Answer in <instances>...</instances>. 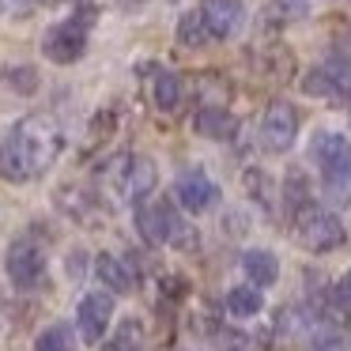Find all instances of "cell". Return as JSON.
Segmentation results:
<instances>
[{"instance_id": "6da1fadb", "label": "cell", "mask_w": 351, "mask_h": 351, "mask_svg": "<svg viewBox=\"0 0 351 351\" xmlns=\"http://www.w3.org/2000/svg\"><path fill=\"white\" fill-rule=\"evenodd\" d=\"M57 152H61V132L46 117H27L0 144V178L16 185L31 182L57 159Z\"/></svg>"}, {"instance_id": "5b68a950", "label": "cell", "mask_w": 351, "mask_h": 351, "mask_svg": "<svg viewBox=\"0 0 351 351\" xmlns=\"http://www.w3.org/2000/svg\"><path fill=\"white\" fill-rule=\"evenodd\" d=\"M4 272H8L12 287L19 291H34L46 283V257L31 238H19L8 245V261H4Z\"/></svg>"}, {"instance_id": "ba28073f", "label": "cell", "mask_w": 351, "mask_h": 351, "mask_svg": "<svg viewBox=\"0 0 351 351\" xmlns=\"http://www.w3.org/2000/svg\"><path fill=\"white\" fill-rule=\"evenodd\" d=\"M174 193H178V204H182L185 212H208V208L219 200V189H215V182L208 178V170H200V167L182 170V174H178Z\"/></svg>"}, {"instance_id": "ffe728a7", "label": "cell", "mask_w": 351, "mask_h": 351, "mask_svg": "<svg viewBox=\"0 0 351 351\" xmlns=\"http://www.w3.org/2000/svg\"><path fill=\"white\" fill-rule=\"evenodd\" d=\"M302 91L310 95V99H340V87H336V80L325 72V64H317V69H310L302 76Z\"/></svg>"}, {"instance_id": "8fae6325", "label": "cell", "mask_w": 351, "mask_h": 351, "mask_svg": "<svg viewBox=\"0 0 351 351\" xmlns=\"http://www.w3.org/2000/svg\"><path fill=\"white\" fill-rule=\"evenodd\" d=\"M193 129L204 140H234L238 132V117L223 106H200L197 117H193Z\"/></svg>"}, {"instance_id": "e0dca14e", "label": "cell", "mask_w": 351, "mask_h": 351, "mask_svg": "<svg viewBox=\"0 0 351 351\" xmlns=\"http://www.w3.org/2000/svg\"><path fill=\"white\" fill-rule=\"evenodd\" d=\"M178 42L189 46V49H200V46H208V42H215L212 31H208V23H204V16H200V8L185 12V16L178 19Z\"/></svg>"}, {"instance_id": "f546056e", "label": "cell", "mask_w": 351, "mask_h": 351, "mask_svg": "<svg viewBox=\"0 0 351 351\" xmlns=\"http://www.w3.org/2000/svg\"><path fill=\"white\" fill-rule=\"evenodd\" d=\"M117 4H121V8H129V12H132V8H140V4H147V0H117Z\"/></svg>"}, {"instance_id": "cb8c5ba5", "label": "cell", "mask_w": 351, "mask_h": 351, "mask_svg": "<svg viewBox=\"0 0 351 351\" xmlns=\"http://www.w3.org/2000/svg\"><path fill=\"white\" fill-rule=\"evenodd\" d=\"M245 189L257 197V204H265V212H272V182L265 170H245Z\"/></svg>"}, {"instance_id": "ac0fdd59", "label": "cell", "mask_w": 351, "mask_h": 351, "mask_svg": "<svg viewBox=\"0 0 351 351\" xmlns=\"http://www.w3.org/2000/svg\"><path fill=\"white\" fill-rule=\"evenodd\" d=\"M261 306H265L261 287H230V295H227L230 317H253V313H261Z\"/></svg>"}, {"instance_id": "44dd1931", "label": "cell", "mask_w": 351, "mask_h": 351, "mask_svg": "<svg viewBox=\"0 0 351 351\" xmlns=\"http://www.w3.org/2000/svg\"><path fill=\"white\" fill-rule=\"evenodd\" d=\"M321 182H325V193L332 204H348L351 200V162L340 170H328V174H321Z\"/></svg>"}, {"instance_id": "8992f818", "label": "cell", "mask_w": 351, "mask_h": 351, "mask_svg": "<svg viewBox=\"0 0 351 351\" xmlns=\"http://www.w3.org/2000/svg\"><path fill=\"white\" fill-rule=\"evenodd\" d=\"M298 136V110L291 106V102H272V106L265 110V117H261V147L265 152H291V144H295Z\"/></svg>"}, {"instance_id": "3957f363", "label": "cell", "mask_w": 351, "mask_h": 351, "mask_svg": "<svg viewBox=\"0 0 351 351\" xmlns=\"http://www.w3.org/2000/svg\"><path fill=\"white\" fill-rule=\"evenodd\" d=\"M136 227L144 230L147 242H159V245H189L193 242V230L185 223L182 208L174 200H155V204H140L136 208Z\"/></svg>"}, {"instance_id": "7a4b0ae2", "label": "cell", "mask_w": 351, "mask_h": 351, "mask_svg": "<svg viewBox=\"0 0 351 351\" xmlns=\"http://www.w3.org/2000/svg\"><path fill=\"white\" fill-rule=\"evenodd\" d=\"M91 23H95V8L84 4L76 16H69L64 23L49 27L46 38H42V53L49 57L53 64H72L87 53V34H91Z\"/></svg>"}, {"instance_id": "4fadbf2b", "label": "cell", "mask_w": 351, "mask_h": 351, "mask_svg": "<svg viewBox=\"0 0 351 351\" xmlns=\"http://www.w3.org/2000/svg\"><path fill=\"white\" fill-rule=\"evenodd\" d=\"M242 268H245L253 287H272L280 280V261H276L272 250H250L242 257Z\"/></svg>"}, {"instance_id": "30bf717a", "label": "cell", "mask_w": 351, "mask_h": 351, "mask_svg": "<svg viewBox=\"0 0 351 351\" xmlns=\"http://www.w3.org/2000/svg\"><path fill=\"white\" fill-rule=\"evenodd\" d=\"M310 162H317L321 174H328V170H340L351 162V140L343 136V132H313L310 140Z\"/></svg>"}, {"instance_id": "7c38bea8", "label": "cell", "mask_w": 351, "mask_h": 351, "mask_svg": "<svg viewBox=\"0 0 351 351\" xmlns=\"http://www.w3.org/2000/svg\"><path fill=\"white\" fill-rule=\"evenodd\" d=\"M155 182H159V174H155V162L152 159H144V155L129 159V170H125V197L140 204V200L155 189Z\"/></svg>"}, {"instance_id": "9a60e30c", "label": "cell", "mask_w": 351, "mask_h": 351, "mask_svg": "<svg viewBox=\"0 0 351 351\" xmlns=\"http://www.w3.org/2000/svg\"><path fill=\"white\" fill-rule=\"evenodd\" d=\"M140 348H144V325H140V317L117 321L114 336L102 343V351H140Z\"/></svg>"}, {"instance_id": "9c48e42d", "label": "cell", "mask_w": 351, "mask_h": 351, "mask_svg": "<svg viewBox=\"0 0 351 351\" xmlns=\"http://www.w3.org/2000/svg\"><path fill=\"white\" fill-rule=\"evenodd\" d=\"M200 16H204L212 38H230L242 31L245 4L242 0H200Z\"/></svg>"}, {"instance_id": "4316f807", "label": "cell", "mask_w": 351, "mask_h": 351, "mask_svg": "<svg viewBox=\"0 0 351 351\" xmlns=\"http://www.w3.org/2000/svg\"><path fill=\"white\" fill-rule=\"evenodd\" d=\"M42 0H0V12L4 16H31Z\"/></svg>"}, {"instance_id": "7402d4cb", "label": "cell", "mask_w": 351, "mask_h": 351, "mask_svg": "<svg viewBox=\"0 0 351 351\" xmlns=\"http://www.w3.org/2000/svg\"><path fill=\"white\" fill-rule=\"evenodd\" d=\"M283 197H287V212L291 215H298L302 208L313 204V200H310V185H306V178L298 174V170L287 178V182H283Z\"/></svg>"}, {"instance_id": "f1b7e54d", "label": "cell", "mask_w": 351, "mask_h": 351, "mask_svg": "<svg viewBox=\"0 0 351 351\" xmlns=\"http://www.w3.org/2000/svg\"><path fill=\"white\" fill-rule=\"evenodd\" d=\"M84 272V253H72L69 257V276H80Z\"/></svg>"}, {"instance_id": "2e32d148", "label": "cell", "mask_w": 351, "mask_h": 351, "mask_svg": "<svg viewBox=\"0 0 351 351\" xmlns=\"http://www.w3.org/2000/svg\"><path fill=\"white\" fill-rule=\"evenodd\" d=\"M152 99L162 114H174L182 106V80L174 72H155V84H152Z\"/></svg>"}, {"instance_id": "603a6c76", "label": "cell", "mask_w": 351, "mask_h": 351, "mask_svg": "<svg viewBox=\"0 0 351 351\" xmlns=\"http://www.w3.org/2000/svg\"><path fill=\"white\" fill-rule=\"evenodd\" d=\"M4 84L19 95H34L38 91V72H34L31 64H8V69H4Z\"/></svg>"}, {"instance_id": "d4e9b609", "label": "cell", "mask_w": 351, "mask_h": 351, "mask_svg": "<svg viewBox=\"0 0 351 351\" xmlns=\"http://www.w3.org/2000/svg\"><path fill=\"white\" fill-rule=\"evenodd\" d=\"M276 12H280L283 19H306L310 16V0H276Z\"/></svg>"}, {"instance_id": "52a82bcc", "label": "cell", "mask_w": 351, "mask_h": 351, "mask_svg": "<svg viewBox=\"0 0 351 351\" xmlns=\"http://www.w3.org/2000/svg\"><path fill=\"white\" fill-rule=\"evenodd\" d=\"M110 317H114V295L110 291H91V295L80 298L76 328L87 343H102V332L110 328Z\"/></svg>"}, {"instance_id": "484cf974", "label": "cell", "mask_w": 351, "mask_h": 351, "mask_svg": "<svg viewBox=\"0 0 351 351\" xmlns=\"http://www.w3.org/2000/svg\"><path fill=\"white\" fill-rule=\"evenodd\" d=\"M332 302H336V310H340V313H351V272H343L340 280H336Z\"/></svg>"}, {"instance_id": "277c9868", "label": "cell", "mask_w": 351, "mask_h": 351, "mask_svg": "<svg viewBox=\"0 0 351 351\" xmlns=\"http://www.w3.org/2000/svg\"><path fill=\"white\" fill-rule=\"evenodd\" d=\"M291 223H295V238L306 245L310 253H332L343 245V223L336 219L332 212H325V208L310 204L302 208L298 215H291Z\"/></svg>"}, {"instance_id": "d6986e66", "label": "cell", "mask_w": 351, "mask_h": 351, "mask_svg": "<svg viewBox=\"0 0 351 351\" xmlns=\"http://www.w3.org/2000/svg\"><path fill=\"white\" fill-rule=\"evenodd\" d=\"M34 351H76V340H72V328L64 321L42 328L38 340H34Z\"/></svg>"}, {"instance_id": "83f0119b", "label": "cell", "mask_w": 351, "mask_h": 351, "mask_svg": "<svg viewBox=\"0 0 351 351\" xmlns=\"http://www.w3.org/2000/svg\"><path fill=\"white\" fill-rule=\"evenodd\" d=\"M313 348H317V351H340V336H336L332 328H317V336H313Z\"/></svg>"}, {"instance_id": "5bb4252c", "label": "cell", "mask_w": 351, "mask_h": 351, "mask_svg": "<svg viewBox=\"0 0 351 351\" xmlns=\"http://www.w3.org/2000/svg\"><path fill=\"white\" fill-rule=\"evenodd\" d=\"M95 276L102 280V287H106L110 295H125V291H132V272L125 268L121 257L99 253V257H95Z\"/></svg>"}]
</instances>
